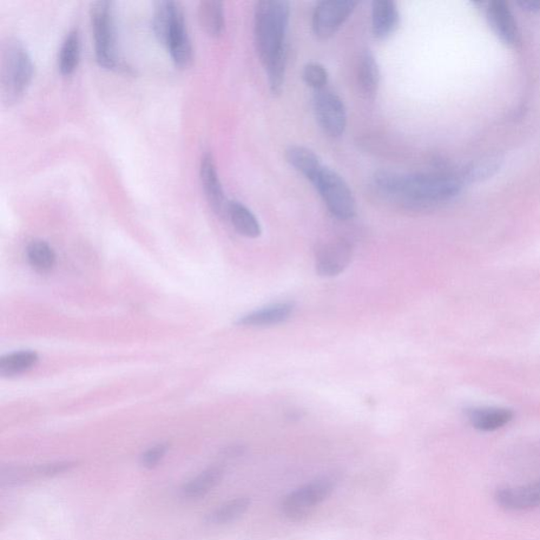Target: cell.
<instances>
[{"instance_id":"obj_17","label":"cell","mask_w":540,"mask_h":540,"mask_svg":"<svg viewBox=\"0 0 540 540\" xmlns=\"http://www.w3.org/2000/svg\"><path fill=\"white\" fill-rule=\"evenodd\" d=\"M357 78L361 94L373 100L379 89L380 70L370 50H365L359 57Z\"/></svg>"},{"instance_id":"obj_19","label":"cell","mask_w":540,"mask_h":540,"mask_svg":"<svg viewBox=\"0 0 540 540\" xmlns=\"http://www.w3.org/2000/svg\"><path fill=\"white\" fill-rule=\"evenodd\" d=\"M224 476L221 467L213 466L203 471L181 487V495L187 499H201L219 485Z\"/></svg>"},{"instance_id":"obj_4","label":"cell","mask_w":540,"mask_h":540,"mask_svg":"<svg viewBox=\"0 0 540 540\" xmlns=\"http://www.w3.org/2000/svg\"><path fill=\"white\" fill-rule=\"evenodd\" d=\"M35 77V64L22 42L9 38L3 45L0 68V97L6 106H12L27 92Z\"/></svg>"},{"instance_id":"obj_29","label":"cell","mask_w":540,"mask_h":540,"mask_svg":"<svg viewBox=\"0 0 540 540\" xmlns=\"http://www.w3.org/2000/svg\"><path fill=\"white\" fill-rule=\"evenodd\" d=\"M75 465V461H58V463L33 466V473L35 476L54 477L71 471Z\"/></svg>"},{"instance_id":"obj_9","label":"cell","mask_w":540,"mask_h":540,"mask_svg":"<svg viewBox=\"0 0 540 540\" xmlns=\"http://www.w3.org/2000/svg\"><path fill=\"white\" fill-rule=\"evenodd\" d=\"M357 5L354 0H326L315 5L313 15L315 36L321 39L334 36L351 17Z\"/></svg>"},{"instance_id":"obj_26","label":"cell","mask_w":540,"mask_h":540,"mask_svg":"<svg viewBox=\"0 0 540 540\" xmlns=\"http://www.w3.org/2000/svg\"><path fill=\"white\" fill-rule=\"evenodd\" d=\"M502 167V160L498 156L485 157L466 166L460 174L461 179L467 183H475L489 179Z\"/></svg>"},{"instance_id":"obj_16","label":"cell","mask_w":540,"mask_h":540,"mask_svg":"<svg viewBox=\"0 0 540 540\" xmlns=\"http://www.w3.org/2000/svg\"><path fill=\"white\" fill-rule=\"evenodd\" d=\"M400 15L396 3L376 0L372 5V30L375 37L385 39L398 28Z\"/></svg>"},{"instance_id":"obj_22","label":"cell","mask_w":540,"mask_h":540,"mask_svg":"<svg viewBox=\"0 0 540 540\" xmlns=\"http://www.w3.org/2000/svg\"><path fill=\"white\" fill-rule=\"evenodd\" d=\"M35 351H19L4 355L0 359V376L13 378L28 373L38 362Z\"/></svg>"},{"instance_id":"obj_21","label":"cell","mask_w":540,"mask_h":540,"mask_svg":"<svg viewBox=\"0 0 540 540\" xmlns=\"http://www.w3.org/2000/svg\"><path fill=\"white\" fill-rule=\"evenodd\" d=\"M199 21L201 27L209 36L220 37L225 30V12L224 4L216 0H207L199 5Z\"/></svg>"},{"instance_id":"obj_30","label":"cell","mask_w":540,"mask_h":540,"mask_svg":"<svg viewBox=\"0 0 540 540\" xmlns=\"http://www.w3.org/2000/svg\"><path fill=\"white\" fill-rule=\"evenodd\" d=\"M168 450V444H159L150 447L149 450L142 454L140 463L146 469H154V467L161 463Z\"/></svg>"},{"instance_id":"obj_5","label":"cell","mask_w":540,"mask_h":540,"mask_svg":"<svg viewBox=\"0 0 540 540\" xmlns=\"http://www.w3.org/2000/svg\"><path fill=\"white\" fill-rule=\"evenodd\" d=\"M90 16L95 36L96 62L105 69H124L116 52L114 4L107 0L92 4Z\"/></svg>"},{"instance_id":"obj_25","label":"cell","mask_w":540,"mask_h":540,"mask_svg":"<svg viewBox=\"0 0 540 540\" xmlns=\"http://www.w3.org/2000/svg\"><path fill=\"white\" fill-rule=\"evenodd\" d=\"M30 265L38 273H48L56 261L55 250L42 240L32 241L27 247Z\"/></svg>"},{"instance_id":"obj_15","label":"cell","mask_w":540,"mask_h":540,"mask_svg":"<svg viewBox=\"0 0 540 540\" xmlns=\"http://www.w3.org/2000/svg\"><path fill=\"white\" fill-rule=\"evenodd\" d=\"M295 311L293 303H275V305L256 309V311L243 315L238 325L247 327H268L285 324Z\"/></svg>"},{"instance_id":"obj_2","label":"cell","mask_w":540,"mask_h":540,"mask_svg":"<svg viewBox=\"0 0 540 540\" xmlns=\"http://www.w3.org/2000/svg\"><path fill=\"white\" fill-rule=\"evenodd\" d=\"M291 6L285 0H263L255 5L254 37L256 55L267 65L286 48Z\"/></svg>"},{"instance_id":"obj_24","label":"cell","mask_w":540,"mask_h":540,"mask_svg":"<svg viewBox=\"0 0 540 540\" xmlns=\"http://www.w3.org/2000/svg\"><path fill=\"white\" fill-rule=\"evenodd\" d=\"M81 57V38L76 30L65 36L58 55V69L65 76L71 75L77 68Z\"/></svg>"},{"instance_id":"obj_8","label":"cell","mask_w":540,"mask_h":540,"mask_svg":"<svg viewBox=\"0 0 540 540\" xmlns=\"http://www.w3.org/2000/svg\"><path fill=\"white\" fill-rule=\"evenodd\" d=\"M315 118L324 133L333 138L344 135L347 115L344 101L327 89L315 92L314 97Z\"/></svg>"},{"instance_id":"obj_31","label":"cell","mask_w":540,"mask_h":540,"mask_svg":"<svg viewBox=\"0 0 540 540\" xmlns=\"http://www.w3.org/2000/svg\"><path fill=\"white\" fill-rule=\"evenodd\" d=\"M516 5L525 12L540 13V0H519Z\"/></svg>"},{"instance_id":"obj_27","label":"cell","mask_w":540,"mask_h":540,"mask_svg":"<svg viewBox=\"0 0 540 540\" xmlns=\"http://www.w3.org/2000/svg\"><path fill=\"white\" fill-rule=\"evenodd\" d=\"M35 476L32 467L3 466L0 470V484L3 486H18L30 482Z\"/></svg>"},{"instance_id":"obj_20","label":"cell","mask_w":540,"mask_h":540,"mask_svg":"<svg viewBox=\"0 0 540 540\" xmlns=\"http://www.w3.org/2000/svg\"><path fill=\"white\" fill-rule=\"evenodd\" d=\"M285 156L289 165L311 182L324 168L318 155L306 147L291 146L286 150Z\"/></svg>"},{"instance_id":"obj_1","label":"cell","mask_w":540,"mask_h":540,"mask_svg":"<svg viewBox=\"0 0 540 540\" xmlns=\"http://www.w3.org/2000/svg\"><path fill=\"white\" fill-rule=\"evenodd\" d=\"M374 185L391 199L415 212L436 209L456 200L463 193L461 175L437 173L399 174L382 170L375 174Z\"/></svg>"},{"instance_id":"obj_12","label":"cell","mask_w":540,"mask_h":540,"mask_svg":"<svg viewBox=\"0 0 540 540\" xmlns=\"http://www.w3.org/2000/svg\"><path fill=\"white\" fill-rule=\"evenodd\" d=\"M495 502L500 508L512 512L540 508V480L524 485L502 487L495 493Z\"/></svg>"},{"instance_id":"obj_6","label":"cell","mask_w":540,"mask_h":540,"mask_svg":"<svg viewBox=\"0 0 540 540\" xmlns=\"http://www.w3.org/2000/svg\"><path fill=\"white\" fill-rule=\"evenodd\" d=\"M333 215L342 221L352 219L357 212L353 191L338 173L324 166L312 182Z\"/></svg>"},{"instance_id":"obj_13","label":"cell","mask_w":540,"mask_h":540,"mask_svg":"<svg viewBox=\"0 0 540 540\" xmlns=\"http://www.w3.org/2000/svg\"><path fill=\"white\" fill-rule=\"evenodd\" d=\"M200 177L209 206L217 215H226L229 201L226 200L214 157L210 154H205L202 157Z\"/></svg>"},{"instance_id":"obj_11","label":"cell","mask_w":540,"mask_h":540,"mask_svg":"<svg viewBox=\"0 0 540 540\" xmlns=\"http://www.w3.org/2000/svg\"><path fill=\"white\" fill-rule=\"evenodd\" d=\"M354 255L351 242L345 239L327 242L315 253V270L325 278H333L350 266Z\"/></svg>"},{"instance_id":"obj_23","label":"cell","mask_w":540,"mask_h":540,"mask_svg":"<svg viewBox=\"0 0 540 540\" xmlns=\"http://www.w3.org/2000/svg\"><path fill=\"white\" fill-rule=\"evenodd\" d=\"M250 499L239 497L228 500L213 512L207 514L205 523L213 525H223L235 522L240 519L250 508Z\"/></svg>"},{"instance_id":"obj_10","label":"cell","mask_w":540,"mask_h":540,"mask_svg":"<svg viewBox=\"0 0 540 540\" xmlns=\"http://www.w3.org/2000/svg\"><path fill=\"white\" fill-rule=\"evenodd\" d=\"M485 15L495 35L505 45L516 49L522 45V32L509 3L493 0L485 4Z\"/></svg>"},{"instance_id":"obj_28","label":"cell","mask_w":540,"mask_h":540,"mask_svg":"<svg viewBox=\"0 0 540 540\" xmlns=\"http://www.w3.org/2000/svg\"><path fill=\"white\" fill-rule=\"evenodd\" d=\"M302 78L308 87L317 92L325 89L328 82V74L327 70L321 64L308 63L303 68Z\"/></svg>"},{"instance_id":"obj_18","label":"cell","mask_w":540,"mask_h":540,"mask_svg":"<svg viewBox=\"0 0 540 540\" xmlns=\"http://www.w3.org/2000/svg\"><path fill=\"white\" fill-rule=\"evenodd\" d=\"M226 216L240 235L249 239L259 238L262 234L260 222L248 207L238 201H229Z\"/></svg>"},{"instance_id":"obj_14","label":"cell","mask_w":540,"mask_h":540,"mask_svg":"<svg viewBox=\"0 0 540 540\" xmlns=\"http://www.w3.org/2000/svg\"><path fill=\"white\" fill-rule=\"evenodd\" d=\"M465 416L474 429L489 433L509 425L514 419V412L506 407L478 406L467 408Z\"/></svg>"},{"instance_id":"obj_7","label":"cell","mask_w":540,"mask_h":540,"mask_svg":"<svg viewBox=\"0 0 540 540\" xmlns=\"http://www.w3.org/2000/svg\"><path fill=\"white\" fill-rule=\"evenodd\" d=\"M335 484L331 479L320 478L301 485L282 499V515L291 522L305 519L318 505L332 495Z\"/></svg>"},{"instance_id":"obj_3","label":"cell","mask_w":540,"mask_h":540,"mask_svg":"<svg viewBox=\"0 0 540 540\" xmlns=\"http://www.w3.org/2000/svg\"><path fill=\"white\" fill-rule=\"evenodd\" d=\"M153 28L157 41L166 45L176 67L187 68L193 63L194 50L181 5L173 0L157 3Z\"/></svg>"}]
</instances>
